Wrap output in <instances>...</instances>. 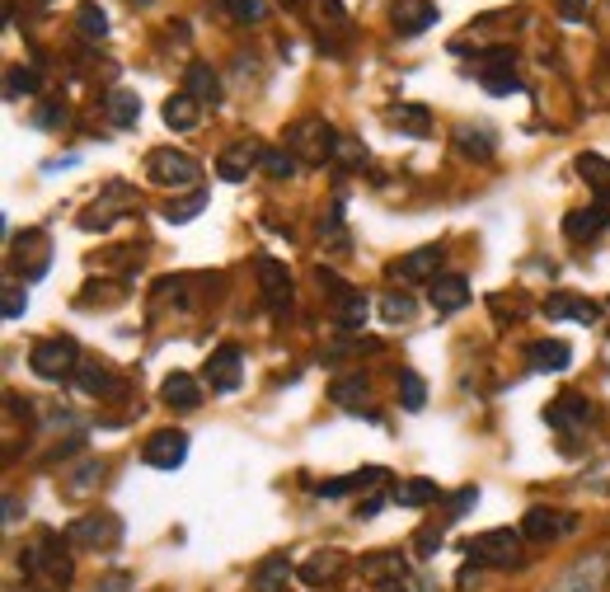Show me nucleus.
I'll return each mask as SVG.
<instances>
[{
	"label": "nucleus",
	"instance_id": "44",
	"mask_svg": "<svg viewBox=\"0 0 610 592\" xmlns=\"http://www.w3.org/2000/svg\"><path fill=\"white\" fill-rule=\"evenodd\" d=\"M320 240L329 250H348V231H343V212L329 207V217H320Z\"/></svg>",
	"mask_w": 610,
	"mask_h": 592
},
{
	"label": "nucleus",
	"instance_id": "48",
	"mask_svg": "<svg viewBox=\"0 0 610 592\" xmlns=\"http://www.w3.org/2000/svg\"><path fill=\"white\" fill-rule=\"evenodd\" d=\"M0 311H5V320H19V315L29 311V292L24 287H5V306Z\"/></svg>",
	"mask_w": 610,
	"mask_h": 592
},
{
	"label": "nucleus",
	"instance_id": "41",
	"mask_svg": "<svg viewBox=\"0 0 610 592\" xmlns=\"http://www.w3.org/2000/svg\"><path fill=\"white\" fill-rule=\"evenodd\" d=\"M390 123L399 127V132H413V137H427V127H432V118H427L423 104H399L395 113H390Z\"/></svg>",
	"mask_w": 610,
	"mask_h": 592
},
{
	"label": "nucleus",
	"instance_id": "3",
	"mask_svg": "<svg viewBox=\"0 0 610 592\" xmlns=\"http://www.w3.org/2000/svg\"><path fill=\"white\" fill-rule=\"evenodd\" d=\"M146 179L160 188H198L202 165L188 151H174V146H160L146 156Z\"/></svg>",
	"mask_w": 610,
	"mask_h": 592
},
{
	"label": "nucleus",
	"instance_id": "53",
	"mask_svg": "<svg viewBox=\"0 0 610 592\" xmlns=\"http://www.w3.org/2000/svg\"><path fill=\"white\" fill-rule=\"evenodd\" d=\"M127 588H132V578H127V574H108L99 592H127Z\"/></svg>",
	"mask_w": 610,
	"mask_h": 592
},
{
	"label": "nucleus",
	"instance_id": "30",
	"mask_svg": "<svg viewBox=\"0 0 610 592\" xmlns=\"http://www.w3.org/2000/svg\"><path fill=\"white\" fill-rule=\"evenodd\" d=\"M108 123L113 127H137L141 123V94L137 90H113L108 94Z\"/></svg>",
	"mask_w": 610,
	"mask_h": 592
},
{
	"label": "nucleus",
	"instance_id": "11",
	"mask_svg": "<svg viewBox=\"0 0 610 592\" xmlns=\"http://www.w3.org/2000/svg\"><path fill=\"white\" fill-rule=\"evenodd\" d=\"M259 287H263V301H268V311L273 315L291 311V273H287V264H277V259L263 254L259 259Z\"/></svg>",
	"mask_w": 610,
	"mask_h": 592
},
{
	"label": "nucleus",
	"instance_id": "6",
	"mask_svg": "<svg viewBox=\"0 0 610 592\" xmlns=\"http://www.w3.org/2000/svg\"><path fill=\"white\" fill-rule=\"evenodd\" d=\"M263 141L254 137H240V141H230L226 151L216 156V179H226V184H244L254 170H263Z\"/></svg>",
	"mask_w": 610,
	"mask_h": 592
},
{
	"label": "nucleus",
	"instance_id": "28",
	"mask_svg": "<svg viewBox=\"0 0 610 592\" xmlns=\"http://www.w3.org/2000/svg\"><path fill=\"white\" fill-rule=\"evenodd\" d=\"M578 174L592 184V193H596V207H606L610 212V160H601V156H578Z\"/></svg>",
	"mask_w": 610,
	"mask_h": 592
},
{
	"label": "nucleus",
	"instance_id": "10",
	"mask_svg": "<svg viewBox=\"0 0 610 592\" xmlns=\"http://www.w3.org/2000/svg\"><path fill=\"white\" fill-rule=\"evenodd\" d=\"M52 245H47V235L43 231H24L15 240V254H10V264L24 273V282H38L47 273V264H52Z\"/></svg>",
	"mask_w": 610,
	"mask_h": 592
},
{
	"label": "nucleus",
	"instance_id": "23",
	"mask_svg": "<svg viewBox=\"0 0 610 592\" xmlns=\"http://www.w3.org/2000/svg\"><path fill=\"white\" fill-rule=\"evenodd\" d=\"M183 94H193L198 104H216L221 99V76L207 62H193L183 71Z\"/></svg>",
	"mask_w": 610,
	"mask_h": 592
},
{
	"label": "nucleus",
	"instance_id": "1",
	"mask_svg": "<svg viewBox=\"0 0 610 592\" xmlns=\"http://www.w3.org/2000/svg\"><path fill=\"white\" fill-rule=\"evenodd\" d=\"M24 574L38 578V583H47L52 592H61L71 578H76V564H71L66 541H61L57 531H43V536H38V546H33L29 560H24Z\"/></svg>",
	"mask_w": 610,
	"mask_h": 592
},
{
	"label": "nucleus",
	"instance_id": "31",
	"mask_svg": "<svg viewBox=\"0 0 610 592\" xmlns=\"http://www.w3.org/2000/svg\"><path fill=\"white\" fill-rule=\"evenodd\" d=\"M390 499H395L399 508H427V503L442 499V489H437V480H404Z\"/></svg>",
	"mask_w": 610,
	"mask_h": 592
},
{
	"label": "nucleus",
	"instance_id": "43",
	"mask_svg": "<svg viewBox=\"0 0 610 592\" xmlns=\"http://www.w3.org/2000/svg\"><path fill=\"white\" fill-rule=\"evenodd\" d=\"M381 320L385 325H404V320H413V296L409 292H390L381 301Z\"/></svg>",
	"mask_w": 610,
	"mask_h": 592
},
{
	"label": "nucleus",
	"instance_id": "47",
	"mask_svg": "<svg viewBox=\"0 0 610 592\" xmlns=\"http://www.w3.org/2000/svg\"><path fill=\"white\" fill-rule=\"evenodd\" d=\"M474 503H479V489H460V494H451V508H446V522H460V517L470 513Z\"/></svg>",
	"mask_w": 610,
	"mask_h": 592
},
{
	"label": "nucleus",
	"instance_id": "5",
	"mask_svg": "<svg viewBox=\"0 0 610 592\" xmlns=\"http://www.w3.org/2000/svg\"><path fill=\"white\" fill-rule=\"evenodd\" d=\"M29 367L43 376V381H66V376H76L80 372L76 339H43V343H33Z\"/></svg>",
	"mask_w": 610,
	"mask_h": 592
},
{
	"label": "nucleus",
	"instance_id": "9",
	"mask_svg": "<svg viewBox=\"0 0 610 592\" xmlns=\"http://www.w3.org/2000/svg\"><path fill=\"white\" fill-rule=\"evenodd\" d=\"M606 574H610V555L606 550H596V555H582L578 564H568L564 578H559L549 592H601Z\"/></svg>",
	"mask_w": 610,
	"mask_h": 592
},
{
	"label": "nucleus",
	"instance_id": "46",
	"mask_svg": "<svg viewBox=\"0 0 610 592\" xmlns=\"http://www.w3.org/2000/svg\"><path fill=\"white\" fill-rule=\"evenodd\" d=\"M334 165H343V170H362L366 165V146H357V141H338V156H334Z\"/></svg>",
	"mask_w": 610,
	"mask_h": 592
},
{
	"label": "nucleus",
	"instance_id": "17",
	"mask_svg": "<svg viewBox=\"0 0 610 592\" xmlns=\"http://www.w3.org/2000/svg\"><path fill=\"white\" fill-rule=\"evenodd\" d=\"M427 301H432V311H437V315L465 311V306H470V278H460V273H442V278L432 282Z\"/></svg>",
	"mask_w": 610,
	"mask_h": 592
},
{
	"label": "nucleus",
	"instance_id": "16",
	"mask_svg": "<svg viewBox=\"0 0 610 592\" xmlns=\"http://www.w3.org/2000/svg\"><path fill=\"white\" fill-rule=\"evenodd\" d=\"M362 578L399 592V583L409 578V564H404V555H395V550H376V555H366L362 560Z\"/></svg>",
	"mask_w": 610,
	"mask_h": 592
},
{
	"label": "nucleus",
	"instance_id": "8",
	"mask_svg": "<svg viewBox=\"0 0 610 592\" xmlns=\"http://www.w3.org/2000/svg\"><path fill=\"white\" fill-rule=\"evenodd\" d=\"M118 536H122V522L113 513L76 517V522L66 527V541L80 550H108V546H118Z\"/></svg>",
	"mask_w": 610,
	"mask_h": 592
},
{
	"label": "nucleus",
	"instance_id": "36",
	"mask_svg": "<svg viewBox=\"0 0 610 592\" xmlns=\"http://www.w3.org/2000/svg\"><path fill=\"white\" fill-rule=\"evenodd\" d=\"M38 71L33 66H10V76H5V99L10 104H19V99H29V94H38Z\"/></svg>",
	"mask_w": 610,
	"mask_h": 592
},
{
	"label": "nucleus",
	"instance_id": "20",
	"mask_svg": "<svg viewBox=\"0 0 610 592\" xmlns=\"http://www.w3.org/2000/svg\"><path fill=\"white\" fill-rule=\"evenodd\" d=\"M526 362H531V372H568V362H573V348L564 339H535L526 348Z\"/></svg>",
	"mask_w": 610,
	"mask_h": 592
},
{
	"label": "nucleus",
	"instance_id": "40",
	"mask_svg": "<svg viewBox=\"0 0 610 592\" xmlns=\"http://www.w3.org/2000/svg\"><path fill=\"white\" fill-rule=\"evenodd\" d=\"M76 29H80V38H90V43H99V38L108 33V15L99 10V5H94V0H85V5L76 10Z\"/></svg>",
	"mask_w": 610,
	"mask_h": 592
},
{
	"label": "nucleus",
	"instance_id": "38",
	"mask_svg": "<svg viewBox=\"0 0 610 592\" xmlns=\"http://www.w3.org/2000/svg\"><path fill=\"white\" fill-rule=\"evenodd\" d=\"M399 405L409 409V414H418V409L427 405V381L413 372V367H404V372H399Z\"/></svg>",
	"mask_w": 610,
	"mask_h": 592
},
{
	"label": "nucleus",
	"instance_id": "14",
	"mask_svg": "<svg viewBox=\"0 0 610 592\" xmlns=\"http://www.w3.org/2000/svg\"><path fill=\"white\" fill-rule=\"evenodd\" d=\"M240 381H244V353L235 348V343L216 348L212 362H207V386L226 395V390H240Z\"/></svg>",
	"mask_w": 610,
	"mask_h": 592
},
{
	"label": "nucleus",
	"instance_id": "22",
	"mask_svg": "<svg viewBox=\"0 0 610 592\" xmlns=\"http://www.w3.org/2000/svg\"><path fill=\"white\" fill-rule=\"evenodd\" d=\"M606 226H610L606 207H578V212H568V217H564V235H568V240H578V245H582V240H596Z\"/></svg>",
	"mask_w": 610,
	"mask_h": 592
},
{
	"label": "nucleus",
	"instance_id": "4",
	"mask_svg": "<svg viewBox=\"0 0 610 592\" xmlns=\"http://www.w3.org/2000/svg\"><path fill=\"white\" fill-rule=\"evenodd\" d=\"M470 560L474 564H488V569H512V564H521L526 555H521V536L512 527H498V531H479L470 546Z\"/></svg>",
	"mask_w": 610,
	"mask_h": 592
},
{
	"label": "nucleus",
	"instance_id": "27",
	"mask_svg": "<svg viewBox=\"0 0 610 592\" xmlns=\"http://www.w3.org/2000/svg\"><path fill=\"white\" fill-rule=\"evenodd\" d=\"M334 405L343 409V414H366L371 386H366L362 376H343V381H334Z\"/></svg>",
	"mask_w": 610,
	"mask_h": 592
},
{
	"label": "nucleus",
	"instance_id": "56",
	"mask_svg": "<svg viewBox=\"0 0 610 592\" xmlns=\"http://www.w3.org/2000/svg\"><path fill=\"white\" fill-rule=\"evenodd\" d=\"M43 5H52V0H43Z\"/></svg>",
	"mask_w": 610,
	"mask_h": 592
},
{
	"label": "nucleus",
	"instance_id": "51",
	"mask_svg": "<svg viewBox=\"0 0 610 592\" xmlns=\"http://www.w3.org/2000/svg\"><path fill=\"white\" fill-rule=\"evenodd\" d=\"M413 546L423 550V555H432V550H442V527H423L418 531V541Z\"/></svg>",
	"mask_w": 610,
	"mask_h": 592
},
{
	"label": "nucleus",
	"instance_id": "12",
	"mask_svg": "<svg viewBox=\"0 0 610 592\" xmlns=\"http://www.w3.org/2000/svg\"><path fill=\"white\" fill-rule=\"evenodd\" d=\"M385 480H390V470H385V466H362V470H352V475H338V480H324V484H315V494H320V499H343V494H362V489H381Z\"/></svg>",
	"mask_w": 610,
	"mask_h": 592
},
{
	"label": "nucleus",
	"instance_id": "37",
	"mask_svg": "<svg viewBox=\"0 0 610 592\" xmlns=\"http://www.w3.org/2000/svg\"><path fill=\"white\" fill-rule=\"evenodd\" d=\"M207 207V188H188L183 198H174V203L165 207V221H174V226H183V221H193Z\"/></svg>",
	"mask_w": 610,
	"mask_h": 592
},
{
	"label": "nucleus",
	"instance_id": "24",
	"mask_svg": "<svg viewBox=\"0 0 610 592\" xmlns=\"http://www.w3.org/2000/svg\"><path fill=\"white\" fill-rule=\"evenodd\" d=\"M160 395H165V405L169 409H198L202 405V386L193 381L188 372H174V376H165V386H160Z\"/></svg>",
	"mask_w": 610,
	"mask_h": 592
},
{
	"label": "nucleus",
	"instance_id": "33",
	"mask_svg": "<svg viewBox=\"0 0 610 592\" xmlns=\"http://www.w3.org/2000/svg\"><path fill=\"white\" fill-rule=\"evenodd\" d=\"M366 311H371V306H366V296L357 292V287H352L343 301H334V320H338V329H348V334H357V329L366 325Z\"/></svg>",
	"mask_w": 610,
	"mask_h": 592
},
{
	"label": "nucleus",
	"instance_id": "45",
	"mask_svg": "<svg viewBox=\"0 0 610 592\" xmlns=\"http://www.w3.org/2000/svg\"><path fill=\"white\" fill-rule=\"evenodd\" d=\"M221 5H226L240 24H259V19L268 15V5H263V0H221Z\"/></svg>",
	"mask_w": 610,
	"mask_h": 592
},
{
	"label": "nucleus",
	"instance_id": "13",
	"mask_svg": "<svg viewBox=\"0 0 610 592\" xmlns=\"http://www.w3.org/2000/svg\"><path fill=\"white\" fill-rule=\"evenodd\" d=\"M146 466L155 470H179L183 461H188V437L179 433V428H165V433H155L151 442H146Z\"/></svg>",
	"mask_w": 610,
	"mask_h": 592
},
{
	"label": "nucleus",
	"instance_id": "18",
	"mask_svg": "<svg viewBox=\"0 0 610 592\" xmlns=\"http://www.w3.org/2000/svg\"><path fill=\"white\" fill-rule=\"evenodd\" d=\"M437 24V5L432 0H395V33L399 38H418Z\"/></svg>",
	"mask_w": 610,
	"mask_h": 592
},
{
	"label": "nucleus",
	"instance_id": "55",
	"mask_svg": "<svg viewBox=\"0 0 610 592\" xmlns=\"http://www.w3.org/2000/svg\"><path fill=\"white\" fill-rule=\"evenodd\" d=\"M385 508V494H371V499L362 503V508H357V517H376Z\"/></svg>",
	"mask_w": 610,
	"mask_h": 592
},
{
	"label": "nucleus",
	"instance_id": "54",
	"mask_svg": "<svg viewBox=\"0 0 610 592\" xmlns=\"http://www.w3.org/2000/svg\"><path fill=\"white\" fill-rule=\"evenodd\" d=\"M19 517H24V503H19L15 494H10V499H5V527H15Z\"/></svg>",
	"mask_w": 610,
	"mask_h": 592
},
{
	"label": "nucleus",
	"instance_id": "39",
	"mask_svg": "<svg viewBox=\"0 0 610 592\" xmlns=\"http://www.w3.org/2000/svg\"><path fill=\"white\" fill-rule=\"evenodd\" d=\"M456 141H460V156H470V160L493 156V132H484V127H460Z\"/></svg>",
	"mask_w": 610,
	"mask_h": 592
},
{
	"label": "nucleus",
	"instance_id": "52",
	"mask_svg": "<svg viewBox=\"0 0 610 592\" xmlns=\"http://www.w3.org/2000/svg\"><path fill=\"white\" fill-rule=\"evenodd\" d=\"M559 15H564V19H582V15H587V0H559Z\"/></svg>",
	"mask_w": 610,
	"mask_h": 592
},
{
	"label": "nucleus",
	"instance_id": "25",
	"mask_svg": "<svg viewBox=\"0 0 610 592\" xmlns=\"http://www.w3.org/2000/svg\"><path fill=\"white\" fill-rule=\"evenodd\" d=\"M545 419L554 423V428H578V423L592 419V405H587V395H573V390H568V395H559V400L545 409Z\"/></svg>",
	"mask_w": 610,
	"mask_h": 592
},
{
	"label": "nucleus",
	"instance_id": "35",
	"mask_svg": "<svg viewBox=\"0 0 610 592\" xmlns=\"http://www.w3.org/2000/svg\"><path fill=\"white\" fill-rule=\"evenodd\" d=\"M338 569H343V555L338 550H320V555H310L301 564V578L305 583H329V578H338Z\"/></svg>",
	"mask_w": 610,
	"mask_h": 592
},
{
	"label": "nucleus",
	"instance_id": "42",
	"mask_svg": "<svg viewBox=\"0 0 610 592\" xmlns=\"http://www.w3.org/2000/svg\"><path fill=\"white\" fill-rule=\"evenodd\" d=\"M296 170H301V160L291 156L287 146H268V151H263V174H268V179H291Z\"/></svg>",
	"mask_w": 610,
	"mask_h": 592
},
{
	"label": "nucleus",
	"instance_id": "34",
	"mask_svg": "<svg viewBox=\"0 0 610 592\" xmlns=\"http://www.w3.org/2000/svg\"><path fill=\"white\" fill-rule=\"evenodd\" d=\"M76 386L85 390V395H108V390H118V381H113V372H108L104 362H80Z\"/></svg>",
	"mask_w": 610,
	"mask_h": 592
},
{
	"label": "nucleus",
	"instance_id": "50",
	"mask_svg": "<svg viewBox=\"0 0 610 592\" xmlns=\"http://www.w3.org/2000/svg\"><path fill=\"white\" fill-rule=\"evenodd\" d=\"M38 123H43V127H61V123H66V99H52V104L38 113Z\"/></svg>",
	"mask_w": 610,
	"mask_h": 592
},
{
	"label": "nucleus",
	"instance_id": "21",
	"mask_svg": "<svg viewBox=\"0 0 610 592\" xmlns=\"http://www.w3.org/2000/svg\"><path fill=\"white\" fill-rule=\"evenodd\" d=\"M437 268H442V245H423L399 259V278L404 282H437Z\"/></svg>",
	"mask_w": 610,
	"mask_h": 592
},
{
	"label": "nucleus",
	"instance_id": "32",
	"mask_svg": "<svg viewBox=\"0 0 610 592\" xmlns=\"http://www.w3.org/2000/svg\"><path fill=\"white\" fill-rule=\"evenodd\" d=\"M287 578H291V564L287 555H273L254 569V592H287Z\"/></svg>",
	"mask_w": 610,
	"mask_h": 592
},
{
	"label": "nucleus",
	"instance_id": "15",
	"mask_svg": "<svg viewBox=\"0 0 610 592\" xmlns=\"http://www.w3.org/2000/svg\"><path fill=\"white\" fill-rule=\"evenodd\" d=\"M132 203H137V193H132L127 184H108L104 198H99V203L80 217V226H85V231H104V226H113V221H118L113 212H122V207H132Z\"/></svg>",
	"mask_w": 610,
	"mask_h": 592
},
{
	"label": "nucleus",
	"instance_id": "49",
	"mask_svg": "<svg viewBox=\"0 0 610 592\" xmlns=\"http://www.w3.org/2000/svg\"><path fill=\"white\" fill-rule=\"evenodd\" d=\"M99 475H104V461H85V466L76 470V484H71V489H76V494H85V489H90Z\"/></svg>",
	"mask_w": 610,
	"mask_h": 592
},
{
	"label": "nucleus",
	"instance_id": "7",
	"mask_svg": "<svg viewBox=\"0 0 610 592\" xmlns=\"http://www.w3.org/2000/svg\"><path fill=\"white\" fill-rule=\"evenodd\" d=\"M479 85L488 94H517L521 76H517V52L512 47H488L479 57Z\"/></svg>",
	"mask_w": 610,
	"mask_h": 592
},
{
	"label": "nucleus",
	"instance_id": "29",
	"mask_svg": "<svg viewBox=\"0 0 610 592\" xmlns=\"http://www.w3.org/2000/svg\"><path fill=\"white\" fill-rule=\"evenodd\" d=\"M202 118V104L193 99V94H174L165 104V127H174V132H193Z\"/></svg>",
	"mask_w": 610,
	"mask_h": 592
},
{
	"label": "nucleus",
	"instance_id": "19",
	"mask_svg": "<svg viewBox=\"0 0 610 592\" xmlns=\"http://www.w3.org/2000/svg\"><path fill=\"white\" fill-rule=\"evenodd\" d=\"M573 527V517L568 513H554V508H531V513L521 517V536L526 541H554V536H564V531Z\"/></svg>",
	"mask_w": 610,
	"mask_h": 592
},
{
	"label": "nucleus",
	"instance_id": "26",
	"mask_svg": "<svg viewBox=\"0 0 610 592\" xmlns=\"http://www.w3.org/2000/svg\"><path fill=\"white\" fill-rule=\"evenodd\" d=\"M545 315L549 320H582V325H596V320H601V306H596V301H578V296H549L545 301Z\"/></svg>",
	"mask_w": 610,
	"mask_h": 592
},
{
	"label": "nucleus",
	"instance_id": "2",
	"mask_svg": "<svg viewBox=\"0 0 610 592\" xmlns=\"http://www.w3.org/2000/svg\"><path fill=\"white\" fill-rule=\"evenodd\" d=\"M338 141L343 137H338L324 118H301V123L287 132V151L301 160V165H334Z\"/></svg>",
	"mask_w": 610,
	"mask_h": 592
}]
</instances>
